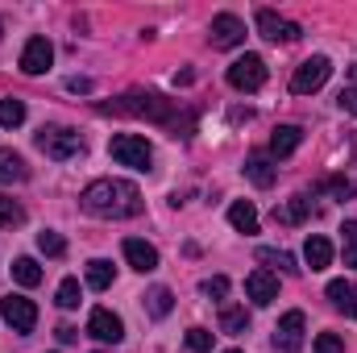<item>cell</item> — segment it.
<instances>
[{"mask_svg": "<svg viewBox=\"0 0 357 353\" xmlns=\"http://www.w3.org/2000/svg\"><path fill=\"white\" fill-rule=\"evenodd\" d=\"M208 42H212V50H233V46H241V42H245V25H241V17H233V13L212 17Z\"/></svg>", "mask_w": 357, "mask_h": 353, "instance_id": "cell-8", "label": "cell"}, {"mask_svg": "<svg viewBox=\"0 0 357 353\" xmlns=\"http://www.w3.org/2000/svg\"><path fill=\"white\" fill-rule=\"evenodd\" d=\"M88 333L96 341H104V345H121V341H125V324H121V316L108 312V308H96L88 316Z\"/></svg>", "mask_w": 357, "mask_h": 353, "instance_id": "cell-9", "label": "cell"}, {"mask_svg": "<svg viewBox=\"0 0 357 353\" xmlns=\"http://www.w3.org/2000/svg\"><path fill=\"white\" fill-rule=\"evenodd\" d=\"M337 104H341L345 112H357V84H349V88H341V96H337Z\"/></svg>", "mask_w": 357, "mask_h": 353, "instance_id": "cell-35", "label": "cell"}, {"mask_svg": "<svg viewBox=\"0 0 357 353\" xmlns=\"http://www.w3.org/2000/svg\"><path fill=\"white\" fill-rule=\"evenodd\" d=\"M245 175H250V183H254V187H270L278 171H274V163H270L266 154H250V163H245Z\"/></svg>", "mask_w": 357, "mask_h": 353, "instance_id": "cell-21", "label": "cell"}, {"mask_svg": "<svg viewBox=\"0 0 357 353\" xmlns=\"http://www.w3.org/2000/svg\"><path fill=\"white\" fill-rule=\"evenodd\" d=\"M108 154L121 167H133V171H150V163H154V150H150V142L142 133H116L108 142Z\"/></svg>", "mask_w": 357, "mask_h": 353, "instance_id": "cell-4", "label": "cell"}, {"mask_svg": "<svg viewBox=\"0 0 357 353\" xmlns=\"http://www.w3.org/2000/svg\"><path fill=\"white\" fill-rule=\"evenodd\" d=\"M0 316H4V324L13 333H33V324H38V308L25 295H4L0 299Z\"/></svg>", "mask_w": 357, "mask_h": 353, "instance_id": "cell-6", "label": "cell"}, {"mask_svg": "<svg viewBox=\"0 0 357 353\" xmlns=\"http://www.w3.org/2000/svg\"><path fill=\"white\" fill-rule=\"evenodd\" d=\"M341 233H345V246H357V220H345Z\"/></svg>", "mask_w": 357, "mask_h": 353, "instance_id": "cell-37", "label": "cell"}, {"mask_svg": "<svg viewBox=\"0 0 357 353\" xmlns=\"http://www.w3.org/2000/svg\"><path fill=\"white\" fill-rule=\"evenodd\" d=\"M21 204H13L8 195H0V229H13V225H21Z\"/></svg>", "mask_w": 357, "mask_h": 353, "instance_id": "cell-30", "label": "cell"}, {"mask_svg": "<svg viewBox=\"0 0 357 353\" xmlns=\"http://www.w3.org/2000/svg\"><path fill=\"white\" fill-rule=\"evenodd\" d=\"M303 262L312 266V270H324V266L333 262V241H328V237H307V246H303Z\"/></svg>", "mask_w": 357, "mask_h": 353, "instance_id": "cell-18", "label": "cell"}, {"mask_svg": "<svg viewBox=\"0 0 357 353\" xmlns=\"http://www.w3.org/2000/svg\"><path fill=\"white\" fill-rule=\"evenodd\" d=\"M258 29H262V38H270V42H299V33H303L295 21H287V17H278L270 8H258Z\"/></svg>", "mask_w": 357, "mask_h": 353, "instance_id": "cell-12", "label": "cell"}, {"mask_svg": "<svg viewBox=\"0 0 357 353\" xmlns=\"http://www.w3.org/2000/svg\"><path fill=\"white\" fill-rule=\"evenodd\" d=\"M212 337H216V333H208V329H187V350L191 353H208L212 350Z\"/></svg>", "mask_w": 357, "mask_h": 353, "instance_id": "cell-31", "label": "cell"}, {"mask_svg": "<svg viewBox=\"0 0 357 353\" xmlns=\"http://www.w3.org/2000/svg\"><path fill=\"white\" fill-rule=\"evenodd\" d=\"M25 179H29L25 158L13 154V150H0V183H25Z\"/></svg>", "mask_w": 357, "mask_h": 353, "instance_id": "cell-20", "label": "cell"}, {"mask_svg": "<svg viewBox=\"0 0 357 353\" xmlns=\"http://www.w3.org/2000/svg\"><path fill=\"white\" fill-rule=\"evenodd\" d=\"M354 295H357V291H354Z\"/></svg>", "mask_w": 357, "mask_h": 353, "instance_id": "cell-42", "label": "cell"}, {"mask_svg": "<svg viewBox=\"0 0 357 353\" xmlns=\"http://www.w3.org/2000/svg\"><path fill=\"white\" fill-rule=\"evenodd\" d=\"M307 216H312V200L307 195H291L282 208H274V220L278 225H303Z\"/></svg>", "mask_w": 357, "mask_h": 353, "instance_id": "cell-16", "label": "cell"}, {"mask_svg": "<svg viewBox=\"0 0 357 353\" xmlns=\"http://www.w3.org/2000/svg\"><path fill=\"white\" fill-rule=\"evenodd\" d=\"M258 262L278 266L282 274H299V266H295V258H291V254H282V250H258Z\"/></svg>", "mask_w": 357, "mask_h": 353, "instance_id": "cell-28", "label": "cell"}, {"mask_svg": "<svg viewBox=\"0 0 357 353\" xmlns=\"http://www.w3.org/2000/svg\"><path fill=\"white\" fill-rule=\"evenodd\" d=\"M245 295H250L258 308H266V303L278 299V278H274L270 270H254V274L245 278Z\"/></svg>", "mask_w": 357, "mask_h": 353, "instance_id": "cell-14", "label": "cell"}, {"mask_svg": "<svg viewBox=\"0 0 357 353\" xmlns=\"http://www.w3.org/2000/svg\"><path fill=\"white\" fill-rule=\"evenodd\" d=\"M229 225H233L237 233H258V208H254L250 200H237V204L229 208Z\"/></svg>", "mask_w": 357, "mask_h": 353, "instance_id": "cell-17", "label": "cell"}, {"mask_svg": "<svg viewBox=\"0 0 357 353\" xmlns=\"http://www.w3.org/2000/svg\"><path fill=\"white\" fill-rule=\"evenodd\" d=\"M38 150L54 163H67V158H79L84 154V137L75 129H63V125H50L38 133Z\"/></svg>", "mask_w": 357, "mask_h": 353, "instance_id": "cell-3", "label": "cell"}, {"mask_svg": "<svg viewBox=\"0 0 357 353\" xmlns=\"http://www.w3.org/2000/svg\"><path fill=\"white\" fill-rule=\"evenodd\" d=\"M324 191H333L341 204H345V200H354V183H349V179H341V175L328 179V183H324Z\"/></svg>", "mask_w": 357, "mask_h": 353, "instance_id": "cell-32", "label": "cell"}, {"mask_svg": "<svg viewBox=\"0 0 357 353\" xmlns=\"http://www.w3.org/2000/svg\"><path fill=\"white\" fill-rule=\"evenodd\" d=\"M328 75H333V63H328L324 54L303 59V63L295 67V75H291V91H295V96H312V91H320L328 84Z\"/></svg>", "mask_w": 357, "mask_h": 353, "instance_id": "cell-5", "label": "cell"}, {"mask_svg": "<svg viewBox=\"0 0 357 353\" xmlns=\"http://www.w3.org/2000/svg\"><path fill=\"white\" fill-rule=\"evenodd\" d=\"M220 329H225V333H233V337H237V333H245V329H250L245 308H225V312H220Z\"/></svg>", "mask_w": 357, "mask_h": 353, "instance_id": "cell-26", "label": "cell"}, {"mask_svg": "<svg viewBox=\"0 0 357 353\" xmlns=\"http://www.w3.org/2000/svg\"><path fill=\"white\" fill-rule=\"evenodd\" d=\"M13 278H17L21 287H38V283H42V266L33 262V258H17V262H13Z\"/></svg>", "mask_w": 357, "mask_h": 353, "instance_id": "cell-24", "label": "cell"}, {"mask_svg": "<svg viewBox=\"0 0 357 353\" xmlns=\"http://www.w3.org/2000/svg\"><path fill=\"white\" fill-rule=\"evenodd\" d=\"M79 204H84L88 216L125 220V216H137V212H142V191H137L129 179H96V183L84 187Z\"/></svg>", "mask_w": 357, "mask_h": 353, "instance_id": "cell-1", "label": "cell"}, {"mask_svg": "<svg viewBox=\"0 0 357 353\" xmlns=\"http://www.w3.org/2000/svg\"><path fill=\"white\" fill-rule=\"evenodd\" d=\"M171 308H175V295H171V287H154V291L146 295V312H150L154 320L171 316Z\"/></svg>", "mask_w": 357, "mask_h": 353, "instance_id": "cell-23", "label": "cell"}, {"mask_svg": "<svg viewBox=\"0 0 357 353\" xmlns=\"http://www.w3.org/2000/svg\"><path fill=\"white\" fill-rule=\"evenodd\" d=\"M225 353H241V350H225Z\"/></svg>", "mask_w": 357, "mask_h": 353, "instance_id": "cell-41", "label": "cell"}, {"mask_svg": "<svg viewBox=\"0 0 357 353\" xmlns=\"http://www.w3.org/2000/svg\"><path fill=\"white\" fill-rule=\"evenodd\" d=\"M345 266H357V246H345Z\"/></svg>", "mask_w": 357, "mask_h": 353, "instance_id": "cell-39", "label": "cell"}, {"mask_svg": "<svg viewBox=\"0 0 357 353\" xmlns=\"http://www.w3.org/2000/svg\"><path fill=\"white\" fill-rule=\"evenodd\" d=\"M178 100H167V96H154V91H133V96H121L116 104H100V112H129V117H150L158 125H171L178 129V121L171 117Z\"/></svg>", "mask_w": 357, "mask_h": 353, "instance_id": "cell-2", "label": "cell"}, {"mask_svg": "<svg viewBox=\"0 0 357 353\" xmlns=\"http://www.w3.org/2000/svg\"><path fill=\"white\" fill-rule=\"evenodd\" d=\"M299 142H303V129H299V125H278V129L270 133V154H274V158H287V154L299 150Z\"/></svg>", "mask_w": 357, "mask_h": 353, "instance_id": "cell-15", "label": "cell"}, {"mask_svg": "<svg viewBox=\"0 0 357 353\" xmlns=\"http://www.w3.org/2000/svg\"><path fill=\"white\" fill-rule=\"evenodd\" d=\"M38 250H42L46 258H63V254H67V241H63L54 229H46V233H38Z\"/></svg>", "mask_w": 357, "mask_h": 353, "instance_id": "cell-27", "label": "cell"}, {"mask_svg": "<svg viewBox=\"0 0 357 353\" xmlns=\"http://www.w3.org/2000/svg\"><path fill=\"white\" fill-rule=\"evenodd\" d=\"M229 84L237 91H258L266 84V63H262V54H245V59H237L233 67H229Z\"/></svg>", "mask_w": 357, "mask_h": 353, "instance_id": "cell-7", "label": "cell"}, {"mask_svg": "<svg viewBox=\"0 0 357 353\" xmlns=\"http://www.w3.org/2000/svg\"><path fill=\"white\" fill-rule=\"evenodd\" d=\"M112 278H116L112 262H104V258H91V262H88V287H91V291H108V287H112Z\"/></svg>", "mask_w": 357, "mask_h": 353, "instance_id": "cell-22", "label": "cell"}, {"mask_svg": "<svg viewBox=\"0 0 357 353\" xmlns=\"http://www.w3.org/2000/svg\"><path fill=\"white\" fill-rule=\"evenodd\" d=\"M328 299H333V308H337V312L357 316V295H354V287H349L345 278H333V283H328Z\"/></svg>", "mask_w": 357, "mask_h": 353, "instance_id": "cell-19", "label": "cell"}, {"mask_svg": "<svg viewBox=\"0 0 357 353\" xmlns=\"http://www.w3.org/2000/svg\"><path fill=\"white\" fill-rule=\"evenodd\" d=\"M67 88L71 91H91V80H79V75H75V80H67Z\"/></svg>", "mask_w": 357, "mask_h": 353, "instance_id": "cell-38", "label": "cell"}, {"mask_svg": "<svg viewBox=\"0 0 357 353\" xmlns=\"http://www.w3.org/2000/svg\"><path fill=\"white\" fill-rule=\"evenodd\" d=\"M204 295H216V299H220V295H229V278H225V274L208 278V283H204Z\"/></svg>", "mask_w": 357, "mask_h": 353, "instance_id": "cell-34", "label": "cell"}, {"mask_svg": "<svg viewBox=\"0 0 357 353\" xmlns=\"http://www.w3.org/2000/svg\"><path fill=\"white\" fill-rule=\"evenodd\" d=\"M349 84H357V67H354V71H349Z\"/></svg>", "mask_w": 357, "mask_h": 353, "instance_id": "cell-40", "label": "cell"}, {"mask_svg": "<svg viewBox=\"0 0 357 353\" xmlns=\"http://www.w3.org/2000/svg\"><path fill=\"white\" fill-rule=\"evenodd\" d=\"M303 312H287L282 320H278V329H274V350L278 353H299L303 350Z\"/></svg>", "mask_w": 357, "mask_h": 353, "instance_id": "cell-10", "label": "cell"}, {"mask_svg": "<svg viewBox=\"0 0 357 353\" xmlns=\"http://www.w3.org/2000/svg\"><path fill=\"white\" fill-rule=\"evenodd\" d=\"M21 121H25V104H21L17 96H4V100H0V125H4V129H17Z\"/></svg>", "mask_w": 357, "mask_h": 353, "instance_id": "cell-25", "label": "cell"}, {"mask_svg": "<svg viewBox=\"0 0 357 353\" xmlns=\"http://www.w3.org/2000/svg\"><path fill=\"white\" fill-rule=\"evenodd\" d=\"M75 337H79V329H71V324H59V341H63V345H71Z\"/></svg>", "mask_w": 357, "mask_h": 353, "instance_id": "cell-36", "label": "cell"}, {"mask_svg": "<svg viewBox=\"0 0 357 353\" xmlns=\"http://www.w3.org/2000/svg\"><path fill=\"white\" fill-rule=\"evenodd\" d=\"M54 303H59V308H67V312H71V308H79V278H63V283H59V299H54Z\"/></svg>", "mask_w": 357, "mask_h": 353, "instance_id": "cell-29", "label": "cell"}, {"mask_svg": "<svg viewBox=\"0 0 357 353\" xmlns=\"http://www.w3.org/2000/svg\"><path fill=\"white\" fill-rule=\"evenodd\" d=\"M316 353H345V341L337 333H320L316 337Z\"/></svg>", "mask_w": 357, "mask_h": 353, "instance_id": "cell-33", "label": "cell"}, {"mask_svg": "<svg viewBox=\"0 0 357 353\" xmlns=\"http://www.w3.org/2000/svg\"><path fill=\"white\" fill-rule=\"evenodd\" d=\"M50 63H54V46L46 38H29L25 50H21V71L25 75H42V71H50Z\"/></svg>", "mask_w": 357, "mask_h": 353, "instance_id": "cell-11", "label": "cell"}, {"mask_svg": "<svg viewBox=\"0 0 357 353\" xmlns=\"http://www.w3.org/2000/svg\"><path fill=\"white\" fill-rule=\"evenodd\" d=\"M125 262L133 266V270H142V274H150V270H158V250L150 246V241H142V237H125Z\"/></svg>", "mask_w": 357, "mask_h": 353, "instance_id": "cell-13", "label": "cell"}]
</instances>
